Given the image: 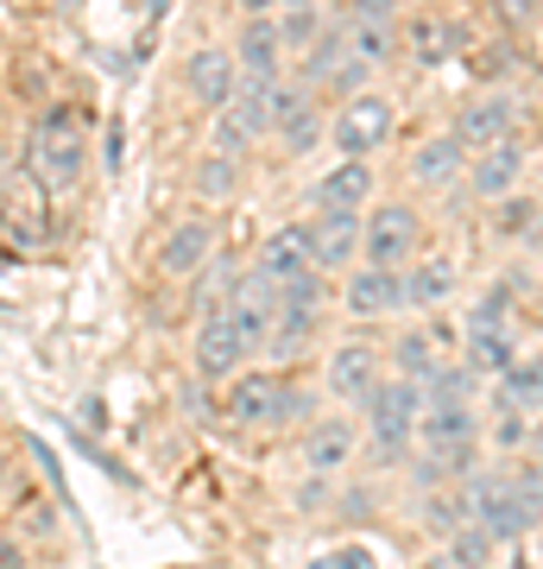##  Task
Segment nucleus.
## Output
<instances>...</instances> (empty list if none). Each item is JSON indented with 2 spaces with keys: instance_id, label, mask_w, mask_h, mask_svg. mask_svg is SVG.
Segmentation results:
<instances>
[{
  "instance_id": "40",
  "label": "nucleus",
  "mask_w": 543,
  "mask_h": 569,
  "mask_svg": "<svg viewBox=\"0 0 543 569\" xmlns=\"http://www.w3.org/2000/svg\"><path fill=\"white\" fill-rule=\"evenodd\" d=\"M0 569H26V545H20V538H0Z\"/></svg>"
},
{
  "instance_id": "34",
  "label": "nucleus",
  "mask_w": 543,
  "mask_h": 569,
  "mask_svg": "<svg viewBox=\"0 0 543 569\" xmlns=\"http://www.w3.org/2000/svg\"><path fill=\"white\" fill-rule=\"evenodd\" d=\"M449 51H455V32H449V26L423 20L418 32H411V58H418V63H443Z\"/></svg>"
},
{
  "instance_id": "18",
  "label": "nucleus",
  "mask_w": 543,
  "mask_h": 569,
  "mask_svg": "<svg viewBox=\"0 0 543 569\" xmlns=\"http://www.w3.org/2000/svg\"><path fill=\"white\" fill-rule=\"evenodd\" d=\"M455 284H462L455 260H443V253H423V260L404 266V310H443L449 298H455Z\"/></svg>"
},
{
  "instance_id": "26",
  "label": "nucleus",
  "mask_w": 543,
  "mask_h": 569,
  "mask_svg": "<svg viewBox=\"0 0 543 569\" xmlns=\"http://www.w3.org/2000/svg\"><path fill=\"white\" fill-rule=\"evenodd\" d=\"M190 190H197L202 203H228V197H241V159L202 152L197 171H190Z\"/></svg>"
},
{
  "instance_id": "36",
  "label": "nucleus",
  "mask_w": 543,
  "mask_h": 569,
  "mask_svg": "<svg viewBox=\"0 0 543 569\" xmlns=\"http://www.w3.org/2000/svg\"><path fill=\"white\" fill-rule=\"evenodd\" d=\"M342 13L354 26H392V0H342Z\"/></svg>"
},
{
  "instance_id": "32",
  "label": "nucleus",
  "mask_w": 543,
  "mask_h": 569,
  "mask_svg": "<svg viewBox=\"0 0 543 569\" xmlns=\"http://www.w3.org/2000/svg\"><path fill=\"white\" fill-rule=\"evenodd\" d=\"M348 58L361 63V70H380L392 58V26H354L348 32Z\"/></svg>"
},
{
  "instance_id": "2",
  "label": "nucleus",
  "mask_w": 543,
  "mask_h": 569,
  "mask_svg": "<svg viewBox=\"0 0 543 569\" xmlns=\"http://www.w3.org/2000/svg\"><path fill=\"white\" fill-rule=\"evenodd\" d=\"M392 133H399V102L380 96V89L348 96L342 114L329 121V146H335V159H366V164H373V152L392 146Z\"/></svg>"
},
{
  "instance_id": "22",
  "label": "nucleus",
  "mask_w": 543,
  "mask_h": 569,
  "mask_svg": "<svg viewBox=\"0 0 543 569\" xmlns=\"http://www.w3.org/2000/svg\"><path fill=\"white\" fill-rule=\"evenodd\" d=\"M436 367H443V355H436V336H423V329H418V336H399V342L385 348V373H392V380L423 387Z\"/></svg>"
},
{
  "instance_id": "11",
  "label": "nucleus",
  "mask_w": 543,
  "mask_h": 569,
  "mask_svg": "<svg viewBox=\"0 0 543 569\" xmlns=\"http://www.w3.org/2000/svg\"><path fill=\"white\" fill-rule=\"evenodd\" d=\"M354 456H361V418H354V411L329 406L316 425H303V468H310V475H329V481H335Z\"/></svg>"
},
{
  "instance_id": "31",
  "label": "nucleus",
  "mask_w": 543,
  "mask_h": 569,
  "mask_svg": "<svg viewBox=\"0 0 543 569\" xmlns=\"http://www.w3.org/2000/svg\"><path fill=\"white\" fill-rule=\"evenodd\" d=\"M537 222H543V203L537 197H524V190L519 197H505V203H493V228H500L505 241H512V234H531Z\"/></svg>"
},
{
  "instance_id": "29",
  "label": "nucleus",
  "mask_w": 543,
  "mask_h": 569,
  "mask_svg": "<svg viewBox=\"0 0 543 569\" xmlns=\"http://www.w3.org/2000/svg\"><path fill=\"white\" fill-rule=\"evenodd\" d=\"M543 406V361L531 367H512V373H500V411H537Z\"/></svg>"
},
{
  "instance_id": "4",
  "label": "nucleus",
  "mask_w": 543,
  "mask_h": 569,
  "mask_svg": "<svg viewBox=\"0 0 543 569\" xmlns=\"http://www.w3.org/2000/svg\"><path fill=\"white\" fill-rule=\"evenodd\" d=\"M411 260H423V216L411 203H373L361 234V266L404 272Z\"/></svg>"
},
{
  "instance_id": "30",
  "label": "nucleus",
  "mask_w": 543,
  "mask_h": 569,
  "mask_svg": "<svg viewBox=\"0 0 543 569\" xmlns=\"http://www.w3.org/2000/svg\"><path fill=\"white\" fill-rule=\"evenodd\" d=\"M493 550H500V538H493L486 526H474V519L449 531V563L455 569H486L493 563Z\"/></svg>"
},
{
  "instance_id": "20",
  "label": "nucleus",
  "mask_w": 543,
  "mask_h": 569,
  "mask_svg": "<svg viewBox=\"0 0 543 569\" xmlns=\"http://www.w3.org/2000/svg\"><path fill=\"white\" fill-rule=\"evenodd\" d=\"M423 411H449V406H474V392H481V373L467 361H443L430 380H423Z\"/></svg>"
},
{
  "instance_id": "23",
  "label": "nucleus",
  "mask_w": 543,
  "mask_h": 569,
  "mask_svg": "<svg viewBox=\"0 0 543 569\" xmlns=\"http://www.w3.org/2000/svg\"><path fill=\"white\" fill-rule=\"evenodd\" d=\"M474 373H512L519 367V329H467V355Z\"/></svg>"
},
{
  "instance_id": "8",
  "label": "nucleus",
  "mask_w": 543,
  "mask_h": 569,
  "mask_svg": "<svg viewBox=\"0 0 543 569\" xmlns=\"http://www.w3.org/2000/svg\"><path fill=\"white\" fill-rule=\"evenodd\" d=\"M380 197V171L366 159H335L310 183V216H366Z\"/></svg>"
},
{
  "instance_id": "27",
  "label": "nucleus",
  "mask_w": 543,
  "mask_h": 569,
  "mask_svg": "<svg viewBox=\"0 0 543 569\" xmlns=\"http://www.w3.org/2000/svg\"><path fill=\"white\" fill-rule=\"evenodd\" d=\"M279 39H284V58L291 51L303 58L322 39V0H291V7H279Z\"/></svg>"
},
{
  "instance_id": "14",
  "label": "nucleus",
  "mask_w": 543,
  "mask_h": 569,
  "mask_svg": "<svg viewBox=\"0 0 543 569\" xmlns=\"http://www.w3.org/2000/svg\"><path fill=\"white\" fill-rule=\"evenodd\" d=\"M524 146L519 140H505V146H486V152H474V159H467V197H474V203H505V197H519L524 190Z\"/></svg>"
},
{
  "instance_id": "15",
  "label": "nucleus",
  "mask_w": 543,
  "mask_h": 569,
  "mask_svg": "<svg viewBox=\"0 0 543 569\" xmlns=\"http://www.w3.org/2000/svg\"><path fill=\"white\" fill-rule=\"evenodd\" d=\"M342 310L354 323H380V317H399L404 310V272H385V266H354L342 279Z\"/></svg>"
},
{
  "instance_id": "39",
  "label": "nucleus",
  "mask_w": 543,
  "mask_h": 569,
  "mask_svg": "<svg viewBox=\"0 0 543 569\" xmlns=\"http://www.w3.org/2000/svg\"><path fill=\"white\" fill-rule=\"evenodd\" d=\"M234 7H241V20H279L284 0H234Z\"/></svg>"
},
{
  "instance_id": "25",
  "label": "nucleus",
  "mask_w": 543,
  "mask_h": 569,
  "mask_svg": "<svg viewBox=\"0 0 543 569\" xmlns=\"http://www.w3.org/2000/svg\"><path fill=\"white\" fill-rule=\"evenodd\" d=\"M228 114H234L253 140H272V127H279V114H272V82H265V77H241V89H234V108H228Z\"/></svg>"
},
{
  "instance_id": "3",
  "label": "nucleus",
  "mask_w": 543,
  "mask_h": 569,
  "mask_svg": "<svg viewBox=\"0 0 543 569\" xmlns=\"http://www.w3.org/2000/svg\"><path fill=\"white\" fill-rule=\"evenodd\" d=\"M32 171H39L44 190H77L82 171H89V140L70 108H51L39 127H32Z\"/></svg>"
},
{
  "instance_id": "5",
  "label": "nucleus",
  "mask_w": 543,
  "mask_h": 569,
  "mask_svg": "<svg viewBox=\"0 0 543 569\" xmlns=\"http://www.w3.org/2000/svg\"><path fill=\"white\" fill-rule=\"evenodd\" d=\"M380 380H385V348H373L366 336L335 342L329 348V361H322V392H329L342 411H361Z\"/></svg>"
},
{
  "instance_id": "16",
  "label": "nucleus",
  "mask_w": 543,
  "mask_h": 569,
  "mask_svg": "<svg viewBox=\"0 0 543 569\" xmlns=\"http://www.w3.org/2000/svg\"><path fill=\"white\" fill-rule=\"evenodd\" d=\"M253 266H260L272 284H298V279H310L316 272V260H310V228L303 222H284V228H272L260 241V253H253Z\"/></svg>"
},
{
  "instance_id": "10",
  "label": "nucleus",
  "mask_w": 543,
  "mask_h": 569,
  "mask_svg": "<svg viewBox=\"0 0 543 569\" xmlns=\"http://www.w3.org/2000/svg\"><path fill=\"white\" fill-rule=\"evenodd\" d=\"M183 89H190V102H197V108L228 114V108H234V89H241L234 44H197V51L183 58Z\"/></svg>"
},
{
  "instance_id": "21",
  "label": "nucleus",
  "mask_w": 543,
  "mask_h": 569,
  "mask_svg": "<svg viewBox=\"0 0 543 569\" xmlns=\"http://www.w3.org/2000/svg\"><path fill=\"white\" fill-rule=\"evenodd\" d=\"M316 342H322V317L316 310H279L272 342H265V361H298V355H310Z\"/></svg>"
},
{
  "instance_id": "1",
  "label": "nucleus",
  "mask_w": 543,
  "mask_h": 569,
  "mask_svg": "<svg viewBox=\"0 0 543 569\" xmlns=\"http://www.w3.org/2000/svg\"><path fill=\"white\" fill-rule=\"evenodd\" d=\"M418 418H423V392L411 380L385 373L373 399L361 406V456L373 468H411L418 456Z\"/></svg>"
},
{
  "instance_id": "9",
  "label": "nucleus",
  "mask_w": 543,
  "mask_h": 569,
  "mask_svg": "<svg viewBox=\"0 0 543 569\" xmlns=\"http://www.w3.org/2000/svg\"><path fill=\"white\" fill-rule=\"evenodd\" d=\"M215 253H222V222H215V216H178V222L159 234V272L164 279H197Z\"/></svg>"
},
{
  "instance_id": "28",
  "label": "nucleus",
  "mask_w": 543,
  "mask_h": 569,
  "mask_svg": "<svg viewBox=\"0 0 543 569\" xmlns=\"http://www.w3.org/2000/svg\"><path fill=\"white\" fill-rule=\"evenodd\" d=\"M322 133H329V127H322V108L310 102V108H298V114L272 133V146H279V159H310V152L322 146Z\"/></svg>"
},
{
  "instance_id": "6",
  "label": "nucleus",
  "mask_w": 543,
  "mask_h": 569,
  "mask_svg": "<svg viewBox=\"0 0 543 569\" xmlns=\"http://www.w3.org/2000/svg\"><path fill=\"white\" fill-rule=\"evenodd\" d=\"M253 361H260V355H253V342L241 336V323H234L228 310L197 317V336H190V367H197L202 380L228 387V380H234V373H247Z\"/></svg>"
},
{
  "instance_id": "41",
  "label": "nucleus",
  "mask_w": 543,
  "mask_h": 569,
  "mask_svg": "<svg viewBox=\"0 0 543 569\" xmlns=\"http://www.w3.org/2000/svg\"><path fill=\"white\" fill-rule=\"evenodd\" d=\"M284 7H291V0H284Z\"/></svg>"
},
{
  "instance_id": "17",
  "label": "nucleus",
  "mask_w": 543,
  "mask_h": 569,
  "mask_svg": "<svg viewBox=\"0 0 543 569\" xmlns=\"http://www.w3.org/2000/svg\"><path fill=\"white\" fill-rule=\"evenodd\" d=\"M234 63H241V77L279 82V77H284V39H279V20H241V32H234Z\"/></svg>"
},
{
  "instance_id": "7",
  "label": "nucleus",
  "mask_w": 543,
  "mask_h": 569,
  "mask_svg": "<svg viewBox=\"0 0 543 569\" xmlns=\"http://www.w3.org/2000/svg\"><path fill=\"white\" fill-rule=\"evenodd\" d=\"M284 380L279 373H265V367H247V373H234L222 392V411H228V425H241V430H279L284 425Z\"/></svg>"
},
{
  "instance_id": "13",
  "label": "nucleus",
  "mask_w": 543,
  "mask_h": 569,
  "mask_svg": "<svg viewBox=\"0 0 543 569\" xmlns=\"http://www.w3.org/2000/svg\"><path fill=\"white\" fill-rule=\"evenodd\" d=\"M310 260H316L322 279H348L361 266V234L366 216H310Z\"/></svg>"
},
{
  "instance_id": "24",
  "label": "nucleus",
  "mask_w": 543,
  "mask_h": 569,
  "mask_svg": "<svg viewBox=\"0 0 543 569\" xmlns=\"http://www.w3.org/2000/svg\"><path fill=\"white\" fill-rule=\"evenodd\" d=\"M342 63H348V32H342V26H322V39L310 44L303 63H298V82H303V89L335 82V77H342Z\"/></svg>"
},
{
  "instance_id": "12",
  "label": "nucleus",
  "mask_w": 543,
  "mask_h": 569,
  "mask_svg": "<svg viewBox=\"0 0 543 569\" xmlns=\"http://www.w3.org/2000/svg\"><path fill=\"white\" fill-rule=\"evenodd\" d=\"M512 127H519V102L505 96V89H486V96H474V102L455 108V146H462L467 159L474 152H486V146H505L512 140Z\"/></svg>"
},
{
  "instance_id": "38",
  "label": "nucleus",
  "mask_w": 543,
  "mask_h": 569,
  "mask_svg": "<svg viewBox=\"0 0 543 569\" xmlns=\"http://www.w3.org/2000/svg\"><path fill=\"white\" fill-rule=\"evenodd\" d=\"M121 159H127V127L108 121V133H101V164H108V171H121Z\"/></svg>"
},
{
  "instance_id": "37",
  "label": "nucleus",
  "mask_w": 543,
  "mask_h": 569,
  "mask_svg": "<svg viewBox=\"0 0 543 569\" xmlns=\"http://www.w3.org/2000/svg\"><path fill=\"white\" fill-rule=\"evenodd\" d=\"M493 13H500L505 32H524V26L537 20V0H493Z\"/></svg>"
},
{
  "instance_id": "35",
  "label": "nucleus",
  "mask_w": 543,
  "mask_h": 569,
  "mask_svg": "<svg viewBox=\"0 0 543 569\" xmlns=\"http://www.w3.org/2000/svg\"><path fill=\"white\" fill-rule=\"evenodd\" d=\"M247 146H253V133H247L234 114H215V127H209V152H222V159H247Z\"/></svg>"
},
{
  "instance_id": "33",
  "label": "nucleus",
  "mask_w": 543,
  "mask_h": 569,
  "mask_svg": "<svg viewBox=\"0 0 543 569\" xmlns=\"http://www.w3.org/2000/svg\"><path fill=\"white\" fill-rule=\"evenodd\" d=\"M467 329H512V291L505 284L481 291V305L467 310Z\"/></svg>"
},
{
  "instance_id": "19",
  "label": "nucleus",
  "mask_w": 543,
  "mask_h": 569,
  "mask_svg": "<svg viewBox=\"0 0 543 569\" xmlns=\"http://www.w3.org/2000/svg\"><path fill=\"white\" fill-rule=\"evenodd\" d=\"M411 178H418L423 190H449V183H462L467 178V152L455 146V133L423 140L418 152H411Z\"/></svg>"
}]
</instances>
